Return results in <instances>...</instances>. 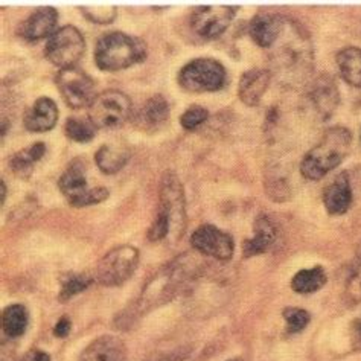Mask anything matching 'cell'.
Returning <instances> with one entry per match:
<instances>
[{
    "label": "cell",
    "mask_w": 361,
    "mask_h": 361,
    "mask_svg": "<svg viewBox=\"0 0 361 361\" xmlns=\"http://www.w3.org/2000/svg\"><path fill=\"white\" fill-rule=\"evenodd\" d=\"M147 44L137 37L126 32H109L102 35L94 47V63L101 71L116 72L128 69L147 59Z\"/></svg>",
    "instance_id": "3"
},
{
    "label": "cell",
    "mask_w": 361,
    "mask_h": 361,
    "mask_svg": "<svg viewBox=\"0 0 361 361\" xmlns=\"http://www.w3.org/2000/svg\"><path fill=\"white\" fill-rule=\"evenodd\" d=\"M353 144V135L345 127L326 130L319 144L311 148L300 164V173L307 180H320L346 159Z\"/></svg>",
    "instance_id": "2"
},
{
    "label": "cell",
    "mask_w": 361,
    "mask_h": 361,
    "mask_svg": "<svg viewBox=\"0 0 361 361\" xmlns=\"http://www.w3.org/2000/svg\"><path fill=\"white\" fill-rule=\"evenodd\" d=\"M345 302L349 307H355L361 302V262L348 279L345 288Z\"/></svg>",
    "instance_id": "30"
},
{
    "label": "cell",
    "mask_w": 361,
    "mask_h": 361,
    "mask_svg": "<svg viewBox=\"0 0 361 361\" xmlns=\"http://www.w3.org/2000/svg\"><path fill=\"white\" fill-rule=\"evenodd\" d=\"M81 13L93 23L106 25L115 20L118 9L115 6H81Z\"/></svg>",
    "instance_id": "29"
},
{
    "label": "cell",
    "mask_w": 361,
    "mask_h": 361,
    "mask_svg": "<svg viewBox=\"0 0 361 361\" xmlns=\"http://www.w3.org/2000/svg\"><path fill=\"white\" fill-rule=\"evenodd\" d=\"M350 341L354 349L361 350V316H358L350 326Z\"/></svg>",
    "instance_id": "32"
},
{
    "label": "cell",
    "mask_w": 361,
    "mask_h": 361,
    "mask_svg": "<svg viewBox=\"0 0 361 361\" xmlns=\"http://www.w3.org/2000/svg\"><path fill=\"white\" fill-rule=\"evenodd\" d=\"M131 154L126 147L102 145L94 156V161L104 174H116L128 164Z\"/></svg>",
    "instance_id": "22"
},
{
    "label": "cell",
    "mask_w": 361,
    "mask_h": 361,
    "mask_svg": "<svg viewBox=\"0 0 361 361\" xmlns=\"http://www.w3.org/2000/svg\"><path fill=\"white\" fill-rule=\"evenodd\" d=\"M283 17L276 13H259L250 23V37L259 47H271L283 31Z\"/></svg>",
    "instance_id": "16"
},
{
    "label": "cell",
    "mask_w": 361,
    "mask_h": 361,
    "mask_svg": "<svg viewBox=\"0 0 361 361\" xmlns=\"http://www.w3.org/2000/svg\"><path fill=\"white\" fill-rule=\"evenodd\" d=\"M160 204L154 223L151 224L148 240L178 241L186 231V200L183 186L173 171H166L160 180Z\"/></svg>",
    "instance_id": "1"
},
{
    "label": "cell",
    "mask_w": 361,
    "mask_h": 361,
    "mask_svg": "<svg viewBox=\"0 0 361 361\" xmlns=\"http://www.w3.org/2000/svg\"><path fill=\"white\" fill-rule=\"evenodd\" d=\"M94 127L89 119L69 118L64 123V133L71 140L78 144H87L94 137Z\"/></svg>",
    "instance_id": "26"
},
{
    "label": "cell",
    "mask_w": 361,
    "mask_h": 361,
    "mask_svg": "<svg viewBox=\"0 0 361 361\" xmlns=\"http://www.w3.org/2000/svg\"><path fill=\"white\" fill-rule=\"evenodd\" d=\"M360 139H361V131H360Z\"/></svg>",
    "instance_id": "37"
},
{
    "label": "cell",
    "mask_w": 361,
    "mask_h": 361,
    "mask_svg": "<svg viewBox=\"0 0 361 361\" xmlns=\"http://www.w3.org/2000/svg\"><path fill=\"white\" fill-rule=\"evenodd\" d=\"M229 361H240V360H229Z\"/></svg>",
    "instance_id": "36"
},
{
    "label": "cell",
    "mask_w": 361,
    "mask_h": 361,
    "mask_svg": "<svg viewBox=\"0 0 361 361\" xmlns=\"http://www.w3.org/2000/svg\"><path fill=\"white\" fill-rule=\"evenodd\" d=\"M310 101L320 119H329L340 104V92L336 84V80L331 75H320L312 81L310 87Z\"/></svg>",
    "instance_id": "12"
},
{
    "label": "cell",
    "mask_w": 361,
    "mask_h": 361,
    "mask_svg": "<svg viewBox=\"0 0 361 361\" xmlns=\"http://www.w3.org/2000/svg\"><path fill=\"white\" fill-rule=\"evenodd\" d=\"M236 13V6H200L192 11L189 25L200 39L216 40L227 31Z\"/></svg>",
    "instance_id": "10"
},
{
    "label": "cell",
    "mask_w": 361,
    "mask_h": 361,
    "mask_svg": "<svg viewBox=\"0 0 361 361\" xmlns=\"http://www.w3.org/2000/svg\"><path fill=\"white\" fill-rule=\"evenodd\" d=\"M0 185H2V204L5 203V198H6V186H5V182L2 180V182H0Z\"/></svg>",
    "instance_id": "35"
},
{
    "label": "cell",
    "mask_w": 361,
    "mask_h": 361,
    "mask_svg": "<svg viewBox=\"0 0 361 361\" xmlns=\"http://www.w3.org/2000/svg\"><path fill=\"white\" fill-rule=\"evenodd\" d=\"M282 316L285 319V323H287L288 334H298V332L305 329L311 319L310 312L307 310L294 308V307L285 308L282 311Z\"/></svg>",
    "instance_id": "28"
},
{
    "label": "cell",
    "mask_w": 361,
    "mask_h": 361,
    "mask_svg": "<svg viewBox=\"0 0 361 361\" xmlns=\"http://www.w3.org/2000/svg\"><path fill=\"white\" fill-rule=\"evenodd\" d=\"M71 332V320L68 317H61L54 328V334L60 338H64Z\"/></svg>",
    "instance_id": "33"
},
{
    "label": "cell",
    "mask_w": 361,
    "mask_h": 361,
    "mask_svg": "<svg viewBox=\"0 0 361 361\" xmlns=\"http://www.w3.org/2000/svg\"><path fill=\"white\" fill-rule=\"evenodd\" d=\"M336 61L338 66V71L341 78L348 84L353 85L355 89H361V49L360 47L349 46L341 49Z\"/></svg>",
    "instance_id": "21"
},
{
    "label": "cell",
    "mask_w": 361,
    "mask_h": 361,
    "mask_svg": "<svg viewBox=\"0 0 361 361\" xmlns=\"http://www.w3.org/2000/svg\"><path fill=\"white\" fill-rule=\"evenodd\" d=\"M126 345L118 337L101 336L84 349L80 361H126Z\"/></svg>",
    "instance_id": "18"
},
{
    "label": "cell",
    "mask_w": 361,
    "mask_h": 361,
    "mask_svg": "<svg viewBox=\"0 0 361 361\" xmlns=\"http://www.w3.org/2000/svg\"><path fill=\"white\" fill-rule=\"evenodd\" d=\"M209 118V111L200 106H192L189 107L182 118H180V123L185 130H195L197 127H200L202 123H204Z\"/></svg>",
    "instance_id": "31"
},
{
    "label": "cell",
    "mask_w": 361,
    "mask_h": 361,
    "mask_svg": "<svg viewBox=\"0 0 361 361\" xmlns=\"http://www.w3.org/2000/svg\"><path fill=\"white\" fill-rule=\"evenodd\" d=\"M326 283V273L322 267L300 270L291 281V288L299 294H311L319 291Z\"/></svg>",
    "instance_id": "24"
},
{
    "label": "cell",
    "mask_w": 361,
    "mask_h": 361,
    "mask_svg": "<svg viewBox=\"0 0 361 361\" xmlns=\"http://www.w3.org/2000/svg\"><path fill=\"white\" fill-rule=\"evenodd\" d=\"M56 23H59V11L55 8H39L23 22L18 34L27 42H37L52 35Z\"/></svg>",
    "instance_id": "13"
},
{
    "label": "cell",
    "mask_w": 361,
    "mask_h": 361,
    "mask_svg": "<svg viewBox=\"0 0 361 361\" xmlns=\"http://www.w3.org/2000/svg\"><path fill=\"white\" fill-rule=\"evenodd\" d=\"M131 115V101L121 90H106L93 99L89 107V121L97 128H118Z\"/></svg>",
    "instance_id": "6"
},
{
    "label": "cell",
    "mask_w": 361,
    "mask_h": 361,
    "mask_svg": "<svg viewBox=\"0 0 361 361\" xmlns=\"http://www.w3.org/2000/svg\"><path fill=\"white\" fill-rule=\"evenodd\" d=\"M25 127L32 133L49 131L59 121V107L51 98H39L25 115Z\"/></svg>",
    "instance_id": "17"
},
{
    "label": "cell",
    "mask_w": 361,
    "mask_h": 361,
    "mask_svg": "<svg viewBox=\"0 0 361 361\" xmlns=\"http://www.w3.org/2000/svg\"><path fill=\"white\" fill-rule=\"evenodd\" d=\"M178 84L191 93L218 92L226 85L224 66L212 59H197L178 72Z\"/></svg>",
    "instance_id": "5"
},
{
    "label": "cell",
    "mask_w": 361,
    "mask_h": 361,
    "mask_svg": "<svg viewBox=\"0 0 361 361\" xmlns=\"http://www.w3.org/2000/svg\"><path fill=\"white\" fill-rule=\"evenodd\" d=\"M353 203V188L348 173H340L323 192V204L331 215H343Z\"/></svg>",
    "instance_id": "15"
},
{
    "label": "cell",
    "mask_w": 361,
    "mask_h": 361,
    "mask_svg": "<svg viewBox=\"0 0 361 361\" xmlns=\"http://www.w3.org/2000/svg\"><path fill=\"white\" fill-rule=\"evenodd\" d=\"M191 244L195 250L218 261H229L235 252L232 236L211 224L198 227L192 233Z\"/></svg>",
    "instance_id": "11"
},
{
    "label": "cell",
    "mask_w": 361,
    "mask_h": 361,
    "mask_svg": "<svg viewBox=\"0 0 361 361\" xmlns=\"http://www.w3.org/2000/svg\"><path fill=\"white\" fill-rule=\"evenodd\" d=\"M271 73L267 69L255 68L243 73L238 84V98L249 107L258 106L261 98L269 90Z\"/></svg>",
    "instance_id": "14"
},
{
    "label": "cell",
    "mask_w": 361,
    "mask_h": 361,
    "mask_svg": "<svg viewBox=\"0 0 361 361\" xmlns=\"http://www.w3.org/2000/svg\"><path fill=\"white\" fill-rule=\"evenodd\" d=\"M27 320H30V316L23 305H9L4 310L2 314L4 332L11 338L20 337L27 328Z\"/></svg>",
    "instance_id": "25"
},
{
    "label": "cell",
    "mask_w": 361,
    "mask_h": 361,
    "mask_svg": "<svg viewBox=\"0 0 361 361\" xmlns=\"http://www.w3.org/2000/svg\"><path fill=\"white\" fill-rule=\"evenodd\" d=\"M20 361H51V357L40 349H32Z\"/></svg>",
    "instance_id": "34"
},
{
    "label": "cell",
    "mask_w": 361,
    "mask_h": 361,
    "mask_svg": "<svg viewBox=\"0 0 361 361\" xmlns=\"http://www.w3.org/2000/svg\"><path fill=\"white\" fill-rule=\"evenodd\" d=\"M46 153V145L43 142H37V144L26 147L23 149L16 153L11 160H9V165H11V169L17 176L20 177H27L31 174L32 166L39 161Z\"/></svg>",
    "instance_id": "23"
},
{
    "label": "cell",
    "mask_w": 361,
    "mask_h": 361,
    "mask_svg": "<svg viewBox=\"0 0 361 361\" xmlns=\"http://www.w3.org/2000/svg\"><path fill=\"white\" fill-rule=\"evenodd\" d=\"M87 168L82 159H75L66 168L59 180V188L72 206L85 207L99 204L109 198V189L104 186L90 188L87 183Z\"/></svg>",
    "instance_id": "4"
},
{
    "label": "cell",
    "mask_w": 361,
    "mask_h": 361,
    "mask_svg": "<svg viewBox=\"0 0 361 361\" xmlns=\"http://www.w3.org/2000/svg\"><path fill=\"white\" fill-rule=\"evenodd\" d=\"M93 282V278L89 274H69L68 278L63 281L61 291H60V300L66 302L71 298L77 296L78 293L87 290Z\"/></svg>",
    "instance_id": "27"
},
{
    "label": "cell",
    "mask_w": 361,
    "mask_h": 361,
    "mask_svg": "<svg viewBox=\"0 0 361 361\" xmlns=\"http://www.w3.org/2000/svg\"><path fill=\"white\" fill-rule=\"evenodd\" d=\"M55 82L64 102L73 110L90 107L93 99L97 98L93 80L77 66L61 69L56 75Z\"/></svg>",
    "instance_id": "9"
},
{
    "label": "cell",
    "mask_w": 361,
    "mask_h": 361,
    "mask_svg": "<svg viewBox=\"0 0 361 361\" xmlns=\"http://www.w3.org/2000/svg\"><path fill=\"white\" fill-rule=\"evenodd\" d=\"M85 52L84 35L77 27L68 25L56 30L47 40L44 55L60 69L73 68Z\"/></svg>",
    "instance_id": "7"
},
{
    "label": "cell",
    "mask_w": 361,
    "mask_h": 361,
    "mask_svg": "<svg viewBox=\"0 0 361 361\" xmlns=\"http://www.w3.org/2000/svg\"><path fill=\"white\" fill-rule=\"evenodd\" d=\"M139 264V252L133 245H119L99 261L97 278L106 287H119L135 274Z\"/></svg>",
    "instance_id": "8"
},
{
    "label": "cell",
    "mask_w": 361,
    "mask_h": 361,
    "mask_svg": "<svg viewBox=\"0 0 361 361\" xmlns=\"http://www.w3.org/2000/svg\"><path fill=\"white\" fill-rule=\"evenodd\" d=\"M274 238H276V231H274L273 223L269 220L267 216H259L258 220L255 221V235L253 238L247 240L244 243L243 252L245 258H250V256L261 255L264 252H267L271 244L274 243Z\"/></svg>",
    "instance_id": "20"
},
{
    "label": "cell",
    "mask_w": 361,
    "mask_h": 361,
    "mask_svg": "<svg viewBox=\"0 0 361 361\" xmlns=\"http://www.w3.org/2000/svg\"><path fill=\"white\" fill-rule=\"evenodd\" d=\"M169 113L168 101L161 94H154L142 104L135 122L140 130H159L168 121Z\"/></svg>",
    "instance_id": "19"
}]
</instances>
